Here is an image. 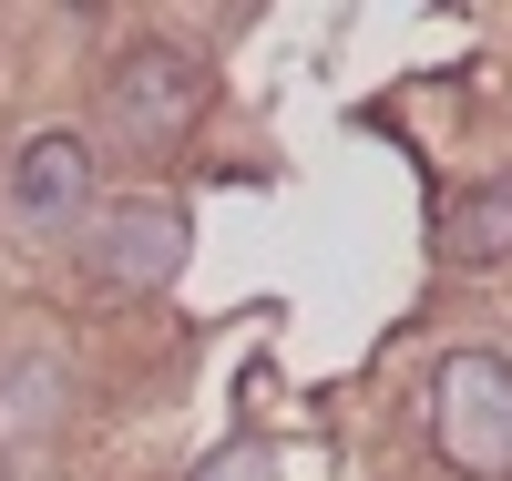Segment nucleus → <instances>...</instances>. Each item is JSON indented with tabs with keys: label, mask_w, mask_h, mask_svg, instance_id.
Masks as SVG:
<instances>
[{
	"label": "nucleus",
	"mask_w": 512,
	"mask_h": 481,
	"mask_svg": "<svg viewBox=\"0 0 512 481\" xmlns=\"http://www.w3.org/2000/svg\"><path fill=\"white\" fill-rule=\"evenodd\" d=\"M431 451L461 481H512V359L451 348L431 369Z\"/></svg>",
	"instance_id": "nucleus-1"
},
{
	"label": "nucleus",
	"mask_w": 512,
	"mask_h": 481,
	"mask_svg": "<svg viewBox=\"0 0 512 481\" xmlns=\"http://www.w3.org/2000/svg\"><path fill=\"white\" fill-rule=\"evenodd\" d=\"M441 256H461V267H492V256H512V174H492L482 195H461V215L441 226Z\"/></svg>",
	"instance_id": "nucleus-5"
},
{
	"label": "nucleus",
	"mask_w": 512,
	"mask_h": 481,
	"mask_svg": "<svg viewBox=\"0 0 512 481\" xmlns=\"http://www.w3.org/2000/svg\"><path fill=\"white\" fill-rule=\"evenodd\" d=\"M103 103H113L123 134H154V144H164V134H185V123L205 113V62L175 52V41H134V52L113 62Z\"/></svg>",
	"instance_id": "nucleus-3"
},
{
	"label": "nucleus",
	"mask_w": 512,
	"mask_h": 481,
	"mask_svg": "<svg viewBox=\"0 0 512 481\" xmlns=\"http://www.w3.org/2000/svg\"><path fill=\"white\" fill-rule=\"evenodd\" d=\"M82 195H93V154H82V134H31L11 154V205L31 215V226H72Z\"/></svg>",
	"instance_id": "nucleus-4"
},
{
	"label": "nucleus",
	"mask_w": 512,
	"mask_h": 481,
	"mask_svg": "<svg viewBox=\"0 0 512 481\" xmlns=\"http://www.w3.org/2000/svg\"><path fill=\"white\" fill-rule=\"evenodd\" d=\"M185 205H164V195H134V205H113L103 226H93V287H113V297H144V287H175L185 277Z\"/></svg>",
	"instance_id": "nucleus-2"
}]
</instances>
